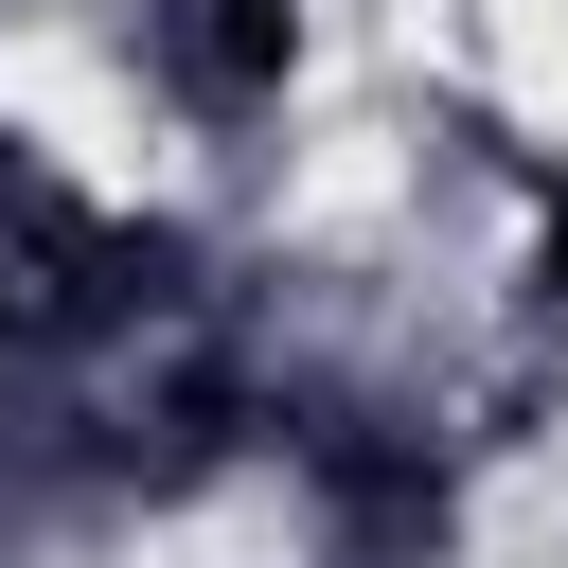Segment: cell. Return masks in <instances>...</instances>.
<instances>
[{
  "label": "cell",
  "instance_id": "obj_1",
  "mask_svg": "<svg viewBox=\"0 0 568 568\" xmlns=\"http://www.w3.org/2000/svg\"><path fill=\"white\" fill-rule=\"evenodd\" d=\"M160 53L195 106H266L302 71V0H160Z\"/></svg>",
  "mask_w": 568,
  "mask_h": 568
},
{
  "label": "cell",
  "instance_id": "obj_2",
  "mask_svg": "<svg viewBox=\"0 0 568 568\" xmlns=\"http://www.w3.org/2000/svg\"><path fill=\"white\" fill-rule=\"evenodd\" d=\"M550 302H568V178H550Z\"/></svg>",
  "mask_w": 568,
  "mask_h": 568
}]
</instances>
